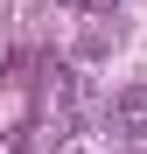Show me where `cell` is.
Returning a JSON list of instances; mask_svg holds the SVG:
<instances>
[{
	"mask_svg": "<svg viewBox=\"0 0 147 154\" xmlns=\"http://www.w3.org/2000/svg\"><path fill=\"white\" fill-rule=\"evenodd\" d=\"M119 126H126L133 140H147V84H133L126 98H119Z\"/></svg>",
	"mask_w": 147,
	"mask_h": 154,
	"instance_id": "cell-1",
	"label": "cell"
},
{
	"mask_svg": "<svg viewBox=\"0 0 147 154\" xmlns=\"http://www.w3.org/2000/svg\"><path fill=\"white\" fill-rule=\"evenodd\" d=\"M70 7H84V14H98V7H119V0H70Z\"/></svg>",
	"mask_w": 147,
	"mask_h": 154,
	"instance_id": "cell-2",
	"label": "cell"
}]
</instances>
